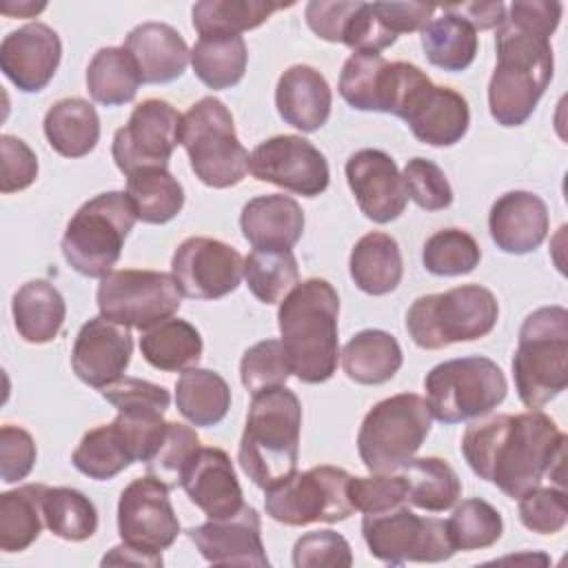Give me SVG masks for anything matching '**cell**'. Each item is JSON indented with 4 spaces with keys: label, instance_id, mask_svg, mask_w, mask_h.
Returning a JSON list of instances; mask_svg holds the SVG:
<instances>
[{
    "label": "cell",
    "instance_id": "obj_7",
    "mask_svg": "<svg viewBox=\"0 0 568 568\" xmlns=\"http://www.w3.org/2000/svg\"><path fill=\"white\" fill-rule=\"evenodd\" d=\"M499 317L493 291L479 284H462L444 293L419 295L406 311L410 339L426 351H439L457 342L486 337Z\"/></svg>",
    "mask_w": 568,
    "mask_h": 568
},
{
    "label": "cell",
    "instance_id": "obj_17",
    "mask_svg": "<svg viewBox=\"0 0 568 568\" xmlns=\"http://www.w3.org/2000/svg\"><path fill=\"white\" fill-rule=\"evenodd\" d=\"M248 173L304 197L324 193L331 182L324 153L302 135H275L260 142L248 155Z\"/></svg>",
    "mask_w": 568,
    "mask_h": 568
},
{
    "label": "cell",
    "instance_id": "obj_35",
    "mask_svg": "<svg viewBox=\"0 0 568 568\" xmlns=\"http://www.w3.org/2000/svg\"><path fill=\"white\" fill-rule=\"evenodd\" d=\"M477 31L462 16L442 7V16L430 18L422 29V49L433 67L457 73L473 64L477 55Z\"/></svg>",
    "mask_w": 568,
    "mask_h": 568
},
{
    "label": "cell",
    "instance_id": "obj_16",
    "mask_svg": "<svg viewBox=\"0 0 568 568\" xmlns=\"http://www.w3.org/2000/svg\"><path fill=\"white\" fill-rule=\"evenodd\" d=\"M118 532L122 544L162 557L180 535V521L169 499V488L155 477H138L118 501Z\"/></svg>",
    "mask_w": 568,
    "mask_h": 568
},
{
    "label": "cell",
    "instance_id": "obj_39",
    "mask_svg": "<svg viewBox=\"0 0 568 568\" xmlns=\"http://www.w3.org/2000/svg\"><path fill=\"white\" fill-rule=\"evenodd\" d=\"M44 484H24L0 495V548L4 552L27 550L44 526Z\"/></svg>",
    "mask_w": 568,
    "mask_h": 568
},
{
    "label": "cell",
    "instance_id": "obj_49",
    "mask_svg": "<svg viewBox=\"0 0 568 568\" xmlns=\"http://www.w3.org/2000/svg\"><path fill=\"white\" fill-rule=\"evenodd\" d=\"M519 499V521L537 535H555L568 521V504L564 488L535 486Z\"/></svg>",
    "mask_w": 568,
    "mask_h": 568
},
{
    "label": "cell",
    "instance_id": "obj_20",
    "mask_svg": "<svg viewBox=\"0 0 568 568\" xmlns=\"http://www.w3.org/2000/svg\"><path fill=\"white\" fill-rule=\"evenodd\" d=\"M133 355L131 331L102 315L82 324L71 348V368L80 382L102 390L120 379Z\"/></svg>",
    "mask_w": 568,
    "mask_h": 568
},
{
    "label": "cell",
    "instance_id": "obj_57",
    "mask_svg": "<svg viewBox=\"0 0 568 568\" xmlns=\"http://www.w3.org/2000/svg\"><path fill=\"white\" fill-rule=\"evenodd\" d=\"M355 9L357 2L313 0L306 4V24L317 38L326 42H342L346 24Z\"/></svg>",
    "mask_w": 568,
    "mask_h": 568
},
{
    "label": "cell",
    "instance_id": "obj_40",
    "mask_svg": "<svg viewBox=\"0 0 568 568\" xmlns=\"http://www.w3.org/2000/svg\"><path fill=\"white\" fill-rule=\"evenodd\" d=\"M246 60L242 36H200L191 47L193 73L213 91L235 87L244 78Z\"/></svg>",
    "mask_w": 568,
    "mask_h": 568
},
{
    "label": "cell",
    "instance_id": "obj_43",
    "mask_svg": "<svg viewBox=\"0 0 568 568\" xmlns=\"http://www.w3.org/2000/svg\"><path fill=\"white\" fill-rule=\"evenodd\" d=\"M42 517L44 526L64 541H84L98 530V510L93 501L69 486L44 488Z\"/></svg>",
    "mask_w": 568,
    "mask_h": 568
},
{
    "label": "cell",
    "instance_id": "obj_8",
    "mask_svg": "<svg viewBox=\"0 0 568 568\" xmlns=\"http://www.w3.org/2000/svg\"><path fill=\"white\" fill-rule=\"evenodd\" d=\"M135 220L126 191H106L87 200L69 220L60 242L67 264L84 277L109 275Z\"/></svg>",
    "mask_w": 568,
    "mask_h": 568
},
{
    "label": "cell",
    "instance_id": "obj_45",
    "mask_svg": "<svg viewBox=\"0 0 568 568\" xmlns=\"http://www.w3.org/2000/svg\"><path fill=\"white\" fill-rule=\"evenodd\" d=\"M202 448L197 433L180 422H166L164 435L146 464V475L162 481L169 490L182 486V479Z\"/></svg>",
    "mask_w": 568,
    "mask_h": 568
},
{
    "label": "cell",
    "instance_id": "obj_36",
    "mask_svg": "<svg viewBox=\"0 0 568 568\" xmlns=\"http://www.w3.org/2000/svg\"><path fill=\"white\" fill-rule=\"evenodd\" d=\"M339 95L357 111H388L390 62L382 53L355 51L339 73Z\"/></svg>",
    "mask_w": 568,
    "mask_h": 568
},
{
    "label": "cell",
    "instance_id": "obj_15",
    "mask_svg": "<svg viewBox=\"0 0 568 568\" xmlns=\"http://www.w3.org/2000/svg\"><path fill=\"white\" fill-rule=\"evenodd\" d=\"M180 131L182 115L166 100L149 98L140 102L113 135L111 155L115 166L126 178L146 169H166L180 144Z\"/></svg>",
    "mask_w": 568,
    "mask_h": 568
},
{
    "label": "cell",
    "instance_id": "obj_11",
    "mask_svg": "<svg viewBox=\"0 0 568 568\" xmlns=\"http://www.w3.org/2000/svg\"><path fill=\"white\" fill-rule=\"evenodd\" d=\"M433 415L424 397L399 393L377 402L362 419L357 453L371 473H395L422 448Z\"/></svg>",
    "mask_w": 568,
    "mask_h": 568
},
{
    "label": "cell",
    "instance_id": "obj_46",
    "mask_svg": "<svg viewBox=\"0 0 568 568\" xmlns=\"http://www.w3.org/2000/svg\"><path fill=\"white\" fill-rule=\"evenodd\" d=\"M481 248L477 240L462 229L435 231L422 248L424 268L439 277L468 275L477 268Z\"/></svg>",
    "mask_w": 568,
    "mask_h": 568
},
{
    "label": "cell",
    "instance_id": "obj_25",
    "mask_svg": "<svg viewBox=\"0 0 568 568\" xmlns=\"http://www.w3.org/2000/svg\"><path fill=\"white\" fill-rule=\"evenodd\" d=\"M331 87L315 67L293 64L280 75L275 87L277 113L302 133L322 129L331 115Z\"/></svg>",
    "mask_w": 568,
    "mask_h": 568
},
{
    "label": "cell",
    "instance_id": "obj_61",
    "mask_svg": "<svg viewBox=\"0 0 568 568\" xmlns=\"http://www.w3.org/2000/svg\"><path fill=\"white\" fill-rule=\"evenodd\" d=\"M44 2H29V0H24V2H2L0 4V11L2 13H7V16H18V18H33V16H38L40 11H44Z\"/></svg>",
    "mask_w": 568,
    "mask_h": 568
},
{
    "label": "cell",
    "instance_id": "obj_27",
    "mask_svg": "<svg viewBox=\"0 0 568 568\" xmlns=\"http://www.w3.org/2000/svg\"><path fill=\"white\" fill-rule=\"evenodd\" d=\"M135 60L142 82L164 84L178 80L191 62L184 38L164 22H142L129 31L122 44Z\"/></svg>",
    "mask_w": 568,
    "mask_h": 568
},
{
    "label": "cell",
    "instance_id": "obj_4",
    "mask_svg": "<svg viewBox=\"0 0 568 568\" xmlns=\"http://www.w3.org/2000/svg\"><path fill=\"white\" fill-rule=\"evenodd\" d=\"M300 428L302 404L291 388L275 386L253 395L237 446V462L257 488L271 490L295 473Z\"/></svg>",
    "mask_w": 568,
    "mask_h": 568
},
{
    "label": "cell",
    "instance_id": "obj_18",
    "mask_svg": "<svg viewBox=\"0 0 568 568\" xmlns=\"http://www.w3.org/2000/svg\"><path fill=\"white\" fill-rule=\"evenodd\" d=\"M171 275L184 297L220 300L240 286L244 257L222 240L193 235L175 248Z\"/></svg>",
    "mask_w": 568,
    "mask_h": 568
},
{
    "label": "cell",
    "instance_id": "obj_9",
    "mask_svg": "<svg viewBox=\"0 0 568 568\" xmlns=\"http://www.w3.org/2000/svg\"><path fill=\"white\" fill-rule=\"evenodd\" d=\"M180 144L189 155L195 178L213 189H229L248 173V151L235 133L229 106L206 95L182 115Z\"/></svg>",
    "mask_w": 568,
    "mask_h": 568
},
{
    "label": "cell",
    "instance_id": "obj_29",
    "mask_svg": "<svg viewBox=\"0 0 568 568\" xmlns=\"http://www.w3.org/2000/svg\"><path fill=\"white\" fill-rule=\"evenodd\" d=\"M11 315L13 326L24 342L47 344L58 337L64 324L67 302L47 280H31L13 293Z\"/></svg>",
    "mask_w": 568,
    "mask_h": 568
},
{
    "label": "cell",
    "instance_id": "obj_51",
    "mask_svg": "<svg viewBox=\"0 0 568 568\" xmlns=\"http://www.w3.org/2000/svg\"><path fill=\"white\" fill-rule=\"evenodd\" d=\"M408 197L424 211H444L453 204V189L444 171L426 158H413L402 171Z\"/></svg>",
    "mask_w": 568,
    "mask_h": 568
},
{
    "label": "cell",
    "instance_id": "obj_33",
    "mask_svg": "<svg viewBox=\"0 0 568 568\" xmlns=\"http://www.w3.org/2000/svg\"><path fill=\"white\" fill-rule=\"evenodd\" d=\"M200 331L180 317H169L146 331L140 337L142 357L158 371L180 373L197 366L202 357Z\"/></svg>",
    "mask_w": 568,
    "mask_h": 568
},
{
    "label": "cell",
    "instance_id": "obj_5",
    "mask_svg": "<svg viewBox=\"0 0 568 568\" xmlns=\"http://www.w3.org/2000/svg\"><path fill=\"white\" fill-rule=\"evenodd\" d=\"M513 377L521 404L537 410L568 386V311L559 304L532 311L513 357Z\"/></svg>",
    "mask_w": 568,
    "mask_h": 568
},
{
    "label": "cell",
    "instance_id": "obj_28",
    "mask_svg": "<svg viewBox=\"0 0 568 568\" xmlns=\"http://www.w3.org/2000/svg\"><path fill=\"white\" fill-rule=\"evenodd\" d=\"M71 462L82 475L109 481L133 462H140V450L124 422L115 415L111 424H100L82 435Z\"/></svg>",
    "mask_w": 568,
    "mask_h": 568
},
{
    "label": "cell",
    "instance_id": "obj_30",
    "mask_svg": "<svg viewBox=\"0 0 568 568\" xmlns=\"http://www.w3.org/2000/svg\"><path fill=\"white\" fill-rule=\"evenodd\" d=\"M348 271L355 286L368 295H386L395 291L404 275L397 240L382 231L362 235L351 251Z\"/></svg>",
    "mask_w": 568,
    "mask_h": 568
},
{
    "label": "cell",
    "instance_id": "obj_2",
    "mask_svg": "<svg viewBox=\"0 0 568 568\" xmlns=\"http://www.w3.org/2000/svg\"><path fill=\"white\" fill-rule=\"evenodd\" d=\"M561 11V2L515 0L497 27V64L488 82V109L497 124H524L546 93L555 71L550 36Z\"/></svg>",
    "mask_w": 568,
    "mask_h": 568
},
{
    "label": "cell",
    "instance_id": "obj_13",
    "mask_svg": "<svg viewBox=\"0 0 568 568\" xmlns=\"http://www.w3.org/2000/svg\"><path fill=\"white\" fill-rule=\"evenodd\" d=\"M348 481L351 475L344 468L326 464L293 473L280 486L264 490L266 515L284 526L344 521L355 513L348 499Z\"/></svg>",
    "mask_w": 568,
    "mask_h": 568
},
{
    "label": "cell",
    "instance_id": "obj_53",
    "mask_svg": "<svg viewBox=\"0 0 568 568\" xmlns=\"http://www.w3.org/2000/svg\"><path fill=\"white\" fill-rule=\"evenodd\" d=\"M295 568H348L353 566L351 544L335 530H311L293 546Z\"/></svg>",
    "mask_w": 568,
    "mask_h": 568
},
{
    "label": "cell",
    "instance_id": "obj_44",
    "mask_svg": "<svg viewBox=\"0 0 568 568\" xmlns=\"http://www.w3.org/2000/svg\"><path fill=\"white\" fill-rule=\"evenodd\" d=\"M244 280L262 304H280L300 282L297 260L293 251L253 248L244 260Z\"/></svg>",
    "mask_w": 568,
    "mask_h": 568
},
{
    "label": "cell",
    "instance_id": "obj_3",
    "mask_svg": "<svg viewBox=\"0 0 568 568\" xmlns=\"http://www.w3.org/2000/svg\"><path fill=\"white\" fill-rule=\"evenodd\" d=\"M339 297L331 282L308 277L280 302L277 326L291 375L304 384L331 379L339 362Z\"/></svg>",
    "mask_w": 568,
    "mask_h": 568
},
{
    "label": "cell",
    "instance_id": "obj_10",
    "mask_svg": "<svg viewBox=\"0 0 568 568\" xmlns=\"http://www.w3.org/2000/svg\"><path fill=\"white\" fill-rule=\"evenodd\" d=\"M424 390L435 419L459 424L497 408L508 393V382L493 359L470 355L433 366L424 377Z\"/></svg>",
    "mask_w": 568,
    "mask_h": 568
},
{
    "label": "cell",
    "instance_id": "obj_31",
    "mask_svg": "<svg viewBox=\"0 0 568 568\" xmlns=\"http://www.w3.org/2000/svg\"><path fill=\"white\" fill-rule=\"evenodd\" d=\"M339 359L348 379L364 386H377L395 377L404 355L399 342L390 333L382 328H364L344 344Z\"/></svg>",
    "mask_w": 568,
    "mask_h": 568
},
{
    "label": "cell",
    "instance_id": "obj_24",
    "mask_svg": "<svg viewBox=\"0 0 568 568\" xmlns=\"http://www.w3.org/2000/svg\"><path fill=\"white\" fill-rule=\"evenodd\" d=\"M548 206L530 191H508L495 200L488 213V231L497 248L510 255L535 251L548 233Z\"/></svg>",
    "mask_w": 568,
    "mask_h": 568
},
{
    "label": "cell",
    "instance_id": "obj_19",
    "mask_svg": "<svg viewBox=\"0 0 568 568\" xmlns=\"http://www.w3.org/2000/svg\"><path fill=\"white\" fill-rule=\"evenodd\" d=\"M344 173L359 211L368 220L377 224H388L404 213L408 204V193L395 160L386 151H355L346 160Z\"/></svg>",
    "mask_w": 568,
    "mask_h": 568
},
{
    "label": "cell",
    "instance_id": "obj_58",
    "mask_svg": "<svg viewBox=\"0 0 568 568\" xmlns=\"http://www.w3.org/2000/svg\"><path fill=\"white\" fill-rule=\"evenodd\" d=\"M373 7L384 27L395 36L422 31L437 11V7L422 2H373Z\"/></svg>",
    "mask_w": 568,
    "mask_h": 568
},
{
    "label": "cell",
    "instance_id": "obj_26",
    "mask_svg": "<svg viewBox=\"0 0 568 568\" xmlns=\"http://www.w3.org/2000/svg\"><path fill=\"white\" fill-rule=\"evenodd\" d=\"M240 229L253 248L291 251L304 233V211L288 195H257L244 204Z\"/></svg>",
    "mask_w": 568,
    "mask_h": 568
},
{
    "label": "cell",
    "instance_id": "obj_48",
    "mask_svg": "<svg viewBox=\"0 0 568 568\" xmlns=\"http://www.w3.org/2000/svg\"><path fill=\"white\" fill-rule=\"evenodd\" d=\"M288 377L291 366L280 339H262L246 348L240 359V379L251 395L266 388L286 386Z\"/></svg>",
    "mask_w": 568,
    "mask_h": 568
},
{
    "label": "cell",
    "instance_id": "obj_55",
    "mask_svg": "<svg viewBox=\"0 0 568 568\" xmlns=\"http://www.w3.org/2000/svg\"><path fill=\"white\" fill-rule=\"evenodd\" d=\"M397 36L390 33L384 22L379 20L373 2H357V9L353 11L342 44L355 51H368V53H379L386 47L395 44Z\"/></svg>",
    "mask_w": 568,
    "mask_h": 568
},
{
    "label": "cell",
    "instance_id": "obj_12",
    "mask_svg": "<svg viewBox=\"0 0 568 568\" xmlns=\"http://www.w3.org/2000/svg\"><path fill=\"white\" fill-rule=\"evenodd\" d=\"M182 297L184 295L171 273L146 268L111 271L100 277L95 293L102 317L138 331H146L173 317Z\"/></svg>",
    "mask_w": 568,
    "mask_h": 568
},
{
    "label": "cell",
    "instance_id": "obj_1",
    "mask_svg": "<svg viewBox=\"0 0 568 568\" xmlns=\"http://www.w3.org/2000/svg\"><path fill=\"white\" fill-rule=\"evenodd\" d=\"M462 455L470 470L517 499L550 475L564 484L566 435L546 413L493 415L470 424L462 437Z\"/></svg>",
    "mask_w": 568,
    "mask_h": 568
},
{
    "label": "cell",
    "instance_id": "obj_60",
    "mask_svg": "<svg viewBox=\"0 0 568 568\" xmlns=\"http://www.w3.org/2000/svg\"><path fill=\"white\" fill-rule=\"evenodd\" d=\"M111 564H133V566H162V557H155V555H146V552H140L126 544H120V546H113L104 557H102V566H111Z\"/></svg>",
    "mask_w": 568,
    "mask_h": 568
},
{
    "label": "cell",
    "instance_id": "obj_22",
    "mask_svg": "<svg viewBox=\"0 0 568 568\" xmlns=\"http://www.w3.org/2000/svg\"><path fill=\"white\" fill-rule=\"evenodd\" d=\"M62 58L58 31L44 22H29L2 38L0 69L24 93L42 91Z\"/></svg>",
    "mask_w": 568,
    "mask_h": 568
},
{
    "label": "cell",
    "instance_id": "obj_50",
    "mask_svg": "<svg viewBox=\"0 0 568 568\" xmlns=\"http://www.w3.org/2000/svg\"><path fill=\"white\" fill-rule=\"evenodd\" d=\"M348 499L364 515L384 513L408 501V488L402 475L373 473L371 477H353L348 481Z\"/></svg>",
    "mask_w": 568,
    "mask_h": 568
},
{
    "label": "cell",
    "instance_id": "obj_37",
    "mask_svg": "<svg viewBox=\"0 0 568 568\" xmlns=\"http://www.w3.org/2000/svg\"><path fill=\"white\" fill-rule=\"evenodd\" d=\"M142 84L140 69L124 47H102L87 67V91L102 106L126 104Z\"/></svg>",
    "mask_w": 568,
    "mask_h": 568
},
{
    "label": "cell",
    "instance_id": "obj_14",
    "mask_svg": "<svg viewBox=\"0 0 568 568\" xmlns=\"http://www.w3.org/2000/svg\"><path fill=\"white\" fill-rule=\"evenodd\" d=\"M362 537L368 552L390 566L406 561L437 564L455 555L446 521L437 517H419L406 506L364 515Z\"/></svg>",
    "mask_w": 568,
    "mask_h": 568
},
{
    "label": "cell",
    "instance_id": "obj_41",
    "mask_svg": "<svg viewBox=\"0 0 568 568\" xmlns=\"http://www.w3.org/2000/svg\"><path fill=\"white\" fill-rule=\"evenodd\" d=\"M291 7L268 0H202L191 9L200 36H240L264 24L277 9Z\"/></svg>",
    "mask_w": 568,
    "mask_h": 568
},
{
    "label": "cell",
    "instance_id": "obj_32",
    "mask_svg": "<svg viewBox=\"0 0 568 568\" xmlns=\"http://www.w3.org/2000/svg\"><path fill=\"white\" fill-rule=\"evenodd\" d=\"M42 129L51 149L62 158H84L100 140L98 111L82 98H62L51 104Z\"/></svg>",
    "mask_w": 568,
    "mask_h": 568
},
{
    "label": "cell",
    "instance_id": "obj_6",
    "mask_svg": "<svg viewBox=\"0 0 568 568\" xmlns=\"http://www.w3.org/2000/svg\"><path fill=\"white\" fill-rule=\"evenodd\" d=\"M388 113L402 118L413 135L428 146L457 144L470 124V109L462 93L433 80L410 62H390Z\"/></svg>",
    "mask_w": 568,
    "mask_h": 568
},
{
    "label": "cell",
    "instance_id": "obj_23",
    "mask_svg": "<svg viewBox=\"0 0 568 568\" xmlns=\"http://www.w3.org/2000/svg\"><path fill=\"white\" fill-rule=\"evenodd\" d=\"M182 488L209 519H226L242 510V488L231 457L215 446H202L189 466Z\"/></svg>",
    "mask_w": 568,
    "mask_h": 568
},
{
    "label": "cell",
    "instance_id": "obj_56",
    "mask_svg": "<svg viewBox=\"0 0 568 568\" xmlns=\"http://www.w3.org/2000/svg\"><path fill=\"white\" fill-rule=\"evenodd\" d=\"M0 153H2V175H0L2 193H16L36 182L38 158L24 140L16 135H2Z\"/></svg>",
    "mask_w": 568,
    "mask_h": 568
},
{
    "label": "cell",
    "instance_id": "obj_42",
    "mask_svg": "<svg viewBox=\"0 0 568 568\" xmlns=\"http://www.w3.org/2000/svg\"><path fill=\"white\" fill-rule=\"evenodd\" d=\"M126 195L144 224H166L184 206V189L166 169H146L126 178Z\"/></svg>",
    "mask_w": 568,
    "mask_h": 568
},
{
    "label": "cell",
    "instance_id": "obj_38",
    "mask_svg": "<svg viewBox=\"0 0 568 568\" xmlns=\"http://www.w3.org/2000/svg\"><path fill=\"white\" fill-rule=\"evenodd\" d=\"M399 470L415 508L444 513L462 497V479L442 457H410Z\"/></svg>",
    "mask_w": 568,
    "mask_h": 568
},
{
    "label": "cell",
    "instance_id": "obj_52",
    "mask_svg": "<svg viewBox=\"0 0 568 568\" xmlns=\"http://www.w3.org/2000/svg\"><path fill=\"white\" fill-rule=\"evenodd\" d=\"M100 395L118 408V413H138V415H164L171 395L164 386L122 375L113 384L104 386Z\"/></svg>",
    "mask_w": 568,
    "mask_h": 568
},
{
    "label": "cell",
    "instance_id": "obj_21",
    "mask_svg": "<svg viewBox=\"0 0 568 568\" xmlns=\"http://www.w3.org/2000/svg\"><path fill=\"white\" fill-rule=\"evenodd\" d=\"M200 555L213 566H255L266 568L271 561L262 544V524L253 506L226 519H209L186 530Z\"/></svg>",
    "mask_w": 568,
    "mask_h": 568
},
{
    "label": "cell",
    "instance_id": "obj_59",
    "mask_svg": "<svg viewBox=\"0 0 568 568\" xmlns=\"http://www.w3.org/2000/svg\"><path fill=\"white\" fill-rule=\"evenodd\" d=\"M448 11L462 16L475 31L497 29L506 20L504 2H462V4H444Z\"/></svg>",
    "mask_w": 568,
    "mask_h": 568
},
{
    "label": "cell",
    "instance_id": "obj_47",
    "mask_svg": "<svg viewBox=\"0 0 568 568\" xmlns=\"http://www.w3.org/2000/svg\"><path fill=\"white\" fill-rule=\"evenodd\" d=\"M446 532L455 550H481L504 532L501 515L484 499H464L446 519Z\"/></svg>",
    "mask_w": 568,
    "mask_h": 568
},
{
    "label": "cell",
    "instance_id": "obj_34",
    "mask_svg": "<svg viewBox=\"0 0 568 568\" xmlns=\"http://www.w3.org/2000/svg\"><path fill=\"white\" fill-rule=\"evenodd\" d=\"M175 406L193 426H215L231 408V388L226 379L209 368H186L175 382Z\"/></svg>",
    "mask_w": 568,
    "mask_h": 568
},
{
    "label": "cell",
    "instance_id": "obj_54",
    "mask_svg": "<svg viewBox=\"0 0 568 568\" xmlns=\"http://www.w3.org/2000/svg\"><path fill=\"white\" fill-rule=\"evenodd\" d=\"M38 459V448L29 430L4 424L0 428V477L4 484L24 479Z\"/></svg>",
    "mask_w": 568,
    "mask_h": 568
}]
</instances>
